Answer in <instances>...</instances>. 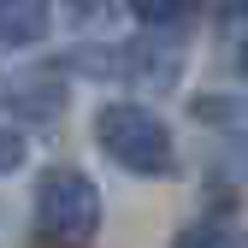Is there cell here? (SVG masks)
Instances as JSON below:
<instances>
[{
  "instance_id": "7a4b0ae2",
  "label": "cell",
  "mask_w": 248,
  "mask_h": 248,
  "mask_svg": "<svg viewBox=\"0 0 248 248\" xmlns=\"http://www.w3.org/2000/svg\"><path fill=\"white\" fill-rule=\"evenodd\" d=\"M95 142L112 166L136 171V177H171L177 171V148H171L166 118L142 101H107L95 112Z\"/></svg>"
},
{
  "instance_id": "6da1fadb",
  "label": "cell",
  "mask_w": 248,
  "mask_h": 248,
  "mask_svg": "<svg viewBox=\"0 0 248 248\" xmlns=\"http://www.w3.org/2000/svg\"><path fill=\"white\" fill-rule=\"evenodd\" d=\"M101 231V189L77 166H47L30 201V236L36 248H89Z\"/></svg>"
},
{
  "instance_id": "3957f363",
  "label": "cell",
  "mask_w": 248,
  "mask_h": 248,
  "mask_svg": "<svg viewBox=\"0 0 248 248\" xmlns=\"http://www.w3.org/2000/svg\"><path fill=\"white\" fill-rule=\"evenodd\" d=\"M0 107L6 112H24V118H53L65 107V83L59 77H0Z\"/></svg>"
},
{
  "instance_id": "52a82bcc",
  "label": "cell",
  "mask_w": 248,
  "mask_h": 248,
  "mask_svg": "<svg viewBox=\"0 0 248 248\" xmlns=\"http://www.w3.org/2000/svg\"><path fill=\"white\" fill-rule=\"evenodd\" d=\"M24 154H30V142H24L18 130H6V124H0V177L18 171V166H24Z\"/></svg>"
},
{
  "instance_id": "277c9868",
  "label": "cell",
  "mask_w": 248,
  "mask_h": 248,
  "mask_svg": "<svg viewBox=\"0 0 248 248\" xmlns=\"http://www.w3.org/2000/svg\"><path fill=\"white\" fill-rule=\"evenodd\" d=\"M47 24H53L47 0H0V42L6 47H36Z\"/></svg>"
},
{
  "instance_id": "8992f818",
  "label": "cell",
  "mask_w": 248,
  "mask_h": 248,
  "mask_svg": "<svg viewBox=\"0 0 248 248\" xmlns=\"http://www.w3.org/2000/svg\"><path fill=\"white\" fill-rule=\"evenodd\" d=\"M142 24H177V18H189L195 12V0H124Z\"/></svg>"
},
{
  "instance_id": "ba28073f",
  "label": "cell",
  "mask_w": 248,
  "mask_h": 248,
  "mask_svg": "<svg viewBox=\"0 0 248 248\" xmlns=\"http://www.w3.org/2000/svg\"><path fill=\"white\" fill-rule=\"evenodd\" d=\"M236 71L248 77V36H242V47H236Z\"/></svg>"
},
{
  "instance_id": "5b68a950",
  "label": "cell",
  "mask_w": 248,
  "mask_h": 248,
  "mask_svg": "<svg viewBox=\"0 0 248 248\" xmlns=\"http://www.w3.org/2000/svg\"><path fill=\"white\" fill-rule=\"evenodd\" d=\"M177 248H248V231H236L225 219H207V225H189V231H183Z\"/></svg>"
}]
</instances>
